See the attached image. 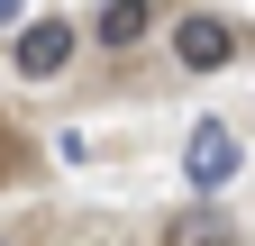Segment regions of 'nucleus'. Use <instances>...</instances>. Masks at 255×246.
<instances>
[{
	"mask_svg": "<svg viewBox=\"0 0 255 246\" xmlns=\"http://www.w3.org/2000/svg\"><path fill=\"white\" fill-rule=\"evenodd\" d=\"M237 164H246L237 128H228V119H201V128H191V146H182V182H191V192H219Z\"/></svg>",
	"mask_w": 255,
	"mask_h": 246,
	"instance_id": "nucleus-2",
	"label": "nucleus"
},
{
	"mask_svg": "<svg viewBox=\"0 0 255 246\" xmlns=\"http://www.w3.org/2000/svg\"><path fill=\"white\" fill-rule=\"evenodd\" d=\"M164 246H237V228H228V210H219V201L201 192V201H191L182 219L164 228Z\"/></svg>",
	"mask_w": 255,
	"mask_h": 246,
	"instance_id": "nucleus-5",
	"label": "nucleus"
},
{
	"mask_svg": "<svg viewBox=\"0 0 255 246\" xmlns=\"http://www.w3.org/2000/svg\"><path fill=\"white\" fill-rule=\"evenodd\" d=\"M146 27H155V0H101V18H91V37H101L110 55H128V46L146 37Z\"/></svg>",
	"mask_w": 255,
	"mask_h": 246,
	"instance_id": "nucleus-4",
	"label": "nucleus"
},
{
	"mask_svg": "<svg viewBox=\"0 0 255 246\" xmlns=\"http://www.w3.org/2000/svg\"><path fill=\"white\" fill-rule=\"evenodd\" d=\"M9 64H18V82H55L64 64H73V18H37V27H18Z\"/></svg>",
	"mask_w": 255,
	"mask_h": 246,
	"instance_id": "nucleus-3",
	"label": "nucleus"
},
{
	"mask_svg": "<svg viewBox=\"0 0 255 246\" xmlns=\"http://www.w3.org/2000/svg\"><path fill=\"white\" fill-rule=\"evenodd\" d=\"M237 55H246V27L228 9H182L173 18V64L182 73H228Z\"/></svg>",
	"mask_w": 255,
	"mask_h": 246,
	"instance_id": "nucleus-1",
	"label": "nucleus"
},
{
	"mask_svg": "<svg viewBox=\"0 0 255 246\" xmlns=\"http://www.w3.org/2000/svg\"><path fill=\"white\" fill-rule=\"evenodd\" d=\"M9 18H18V0H0V27H9Z\"/></svg>",
	"mask_w": 255,
	"mask_h": 246,
	"instance_id": "nucleus-6",
	"label": "nucleus"
},
{
	"mask_svg": "<svg viewBox=\"0 0 255 246\" xmlns=\"http://www.w3.org/2000/svg\"><path fill=\"white\" fill-rule=\"evenodd\" d=\"M0 246H9V237H0Z\"/></svg>",
	"mask_w": 255,
	"mask_h": 246,
	"instance_id": "nucleus-7",
	"label": "nucleus"
}]
</instances>
